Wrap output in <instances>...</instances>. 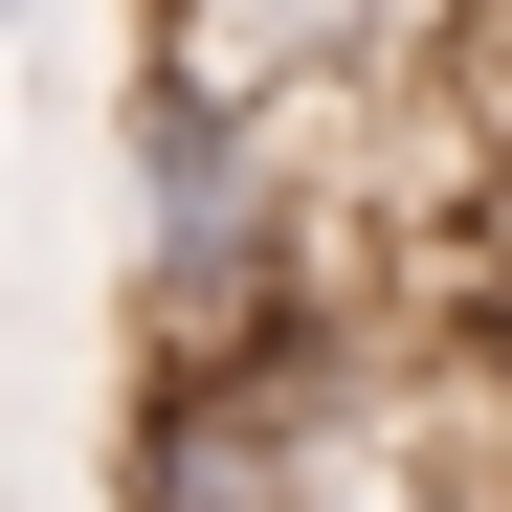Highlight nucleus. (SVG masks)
<instances>
[{
	"instance_id": "obj_1",
	"label": "nucleus",
	"mask_w": 512,
	"mask_h": 512,
	"mask_svg": "<svg viewBox=\"0 0 512 512\" xmlns=\"http://www.w3.org/2000/svg\"><path fill=\"white\" fill-rule=\"evenodd\" d=\"M112 201H134V312H201V290L334 268L312 112H268V90H179V67H112Z\"/></svg>"
},
{
	"instance_id": "obj_3",
	"label": "nucleus",
	"mask_w": 512,
	"mask_h": 512,
	"mask_svg": "<svg viewBox=\"0 0 512 512\" xmlns=\"http://www.w3.org/2000/svg\"><path fill=\"white\" fill-rule=\"evenodd\" d=\"M0 23H23V0H0Z\"/></svg>"
},
{
	"instance_id": "obj_2",
	"label": "nucleus",
	"mask_w": 512,
	"mask_h": 512,
	"mask_svg": "<svg viewBox=\"0 0 512 512\" xmlns=\"http://www.w3.org/2000/svg\"><path fill=\"white\" fill-rule=\"evenodd\" d=\"M134 67L334 112V90H379V67H423V0H134Z\"/></svg>"
}]
</instances>
